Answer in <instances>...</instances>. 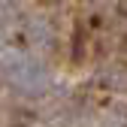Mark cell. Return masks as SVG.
Here are the masks:
<instances>
[{"label":"cell","instance_id":"6da1fadb","mask_svg":"<svg viewBox=\"0 0 127 127\" xmlns=\"http://www.w3.org/2000/svg\"><path fill=\"white\" fill-rule=\"evenodd\" d=\"M3 73L9 79V85L15 91H21L24 97H36V94H42L45 88H49V82H52L45 64L36 61V58H30V55H9L3 61Z\"/></svg>","mask_w":127,"mask_h":127},{"label":"cell","instance_id":"7a4b0ae2","mask_svg":"<svg viewBox=\"0 0 127 127\" xmlns=\"http://www.w3.org/2000/svg\"><path fill=\"white\" fill-rule=\"evenodd\" d=\"M15 12H18V0H0V18L3 21H9Z\"/></svg>","mask_w":127,"mask_h":127},{"label":"cell","instance_id":"3957f363","mask_svg":"<svg viewBox=\"0 0 127 127\" xmlns=\"http://www.w3.org/2000/svg\"><path fill=\"white\" fill-rule=\"evenodd\" d=\"M39 3H42V6H52V3H58V0H39Z\"/></svg>","mask_w":127,"mask_h":127}]
</instances>
